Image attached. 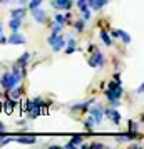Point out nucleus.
<instances>
[{
	"mask_svg": "<svg viewBox=\"0 0 144 149\" xmlns=\"http://www.w3.org/2000/svg\"><path fill=\"white\" fill-rule=\"evenodd\" d=\"M107 3H109V0H87V7H89L92 12H99V10H102Z\"/></svg>",
	"mask_w": 144,
	"mask_h": 149,
	"instance_id": "9d476101",
	"label": "nucleus"
},
{
	"mask_svg": "<svg viewBox=\"0 0 144 149\" xmlns=\"http://www.w3.org/2000/svg\"><path fill=\"white\" fill-rule=\"evenodd\" d=\"M82 141H84L82 136H72V139L65 144V148L67 149H74V148H77V146H81V142Z\"/></svg>",
	"mask_w": 144,
	"mask_h": 149,
	"instance_id": "f3484780",
	"label": "nucleus"
},
{
	"mask_svg": "<svg viewBox=\"0 0 144 149\" xmlns=\"http://www.w3.org/2000/svg\"><path fill=\"white\" fill-rule=\"evenodd\" d=\"M62 29H64V25L62 24H52V30H50V34H55V35H59L62 34Z\"/></svg>",
	"mask_w": 144,
	"mask_h": 149,
	"instance_id": "a878e982",
	"label": "nucleus"
},
{
	"mask_svg": "<svg viewBox=\"0 0 144 149\" xmlns=\"http://www.w3.org/2000/svg\"><path fill=\"white\" fill-rule=\"evenodd\" d=\"M89 146H90L92 149H94V148H104V144H102V142H90Z\"/></svg>",
	"mask_w": 144,
	"mask_h": 149,
	"instance_id": "7c9ffc66",
	"label": "nucleus"
},
{
	"mask_svg": "<svg viewBox=\"0 0 144 149\" xmlns=\"http://www.w3.org/2000/svg\"><path fill=\"white\" fill-rule=\"evenodd\" d=\"M17 2H19V5H27L29 0H17Z\"/></svg>",
	"mask_w": 144,
	"mask_h": 149,
	"instance_id": "c9c22d12",
	"label": "nucleus"
},
{
	"mask_svg": "<svg viewBox=\"0 0 144 149\" xmlns=\"http://www.w3.org/2000/svg\"><path fill=\"white\" fill-rule=\"evenodd\" d=\"M54 22L55 24H62V25H65V15L61 14V12L57 10V14L54 15Z\"/></svg>",
	"mask_w": 144,
	"mask_h": 149,
	"instance_id": "393cba45",
	"label": "nucleus"
},
{
	"mask_svg": "<svg viewBox=\"0 0 144 149\" xmlns=\"http://www.w3.org/2000/svg\"><path fill=\"white\" fill-rule=\"evenodd\" d=\"M92 104H96V97H90L89 101H84V102H79V104L70 106V112H74V114L76 112H86Z\"/></svg>",
	"mask_w": 144,
	"mask_h": 149,
	"instance_id": "423d86ee",
	"label": "nucleus"
},
{
	"mask_svg": "<svg viewBox=\"0 0 144 149\" xmlns=\"http://www.w3.org/2000/svg\"><path fill=\"white\" fill-rule=\"evenodd\" d=\"M81 14H82V19H84L86 22H87V20L90 19V17H92V10H90V8L87 7V8H84V10H81Z\"/></svg>",
	"mask_w": 144,
	"mask_h": 149,
	"instance_id": "bb28decb",
	"label": "nucleus"
},
{
	"mask_svg": "<svg viewBox=\"0 0 144 149\" xmlns=\"http://www.w3.org/2000/svg\"><path fill=\"white\" fill-rule=\"evenodd\" d=\"M14 141L22 142V144H35L37 139H35L34 136H27V137H17V139H14Z\"/></svg>",
	"mask_w": 144,
	"mask_h": 149,
	"instance_id": "412c9836",
	"label": "nucleus"
},
{
	"mask_svg": "<svg viewBox=\"0 0 144 149\" xmlns=\"http://www.w3.org/2000/svg\"><path fill=\"white\" fill-rule=\"evenodd\" d=\"M104 95H106V99H107L111 107H119L121 106V99H122V95H124L122 82L112 79L107 84V89L104 91Z\"/></svg>",
	"mask_w": 144,
	"mask_h": 149,
	"instance_id": "f257e3e1",
	"label": "nucleus"
},
{
	"mask_svg": "<svg viewBox=\"0 0 144 149\" xmlns=\"http://www.w3.org/2000/svg\"><path fill=\"white\" fill-rule=\"evenodd\" d=\"M42 2H44V0H29L27 8L29 10H34V8H37V7H42Z\"/></svg>",
	"mask_w": 144,
	"mask_h": 149,
	"instance_id": "b1692460",
	"label": "nucleus"
},
{
	"mask_svg": "<svg viewBox=\"0 0 144 149\" xmlns=\"http://www.w3.org/2000/svg\"><path fill=\"white\" fill-rule=\"evenodd\" d=\"M101 39H102V44L106 45V47H111V45L114 44V42H112V37L109 35V32H107L106 29H102V30H101Z\"/></svg>",
	"mask_w": 144,
	"mask_h": 149,
	"instance_id": "a211bd4d",
	"label": "nucleus"
},
{
	"mask_svg": "<svg viewBox=\"0 0 144 149\" xmlns=\"http://www.w3.org/2000/svg\"><path fill=\"white\" fill-rule=\"evenodd\" d=\"M127 129H129V132H137V131L141 129V122L129 121V122H127Z\"/></svg>",
	"mask_w": 144,
	"mask_h": 149,
	"instance_id": "5701e85b",
	"label": "nucleus"
},
{
	"mask_svg": "<svg viewBox=\"0 0 144 149\" xmlns=\"http://www.w3.org/2000/svg\"><path fill=\"white\" fill-rule=\"evenodd\" d=\"M30 14H32V19H34L37 24H45L47 22V12L44 10L42 7H37V8H34V10H30Z\"/></svg>",
	"mask_w": 144,
	"mask_h": 149,
	"instance_id": "6e6552de",
	"label": "nucleus"
},
{
	"mask_svg": "<svg viewBox=\"0 0 144 149\" xmlns=\"http://www.w3.org/2000/svg\"><path fill=\"white\" fill-rule=\"evenodd\" d=\"M104 62H106V59H104V54L99 50V49H94V50H92V54H90V57L87 59V64H89L90 67H94V69L102 67Z\"/></svg>",
	"mask_w": 144,
	"mask_h": 149,
	"instance_id": "7ed1b4c3",
	"label": "nucleus"
},
{
	"mask_svg": "<svg viewBox=\"0 0 144 149\" xmlns=\"http://www.w3.org/2000/svg\"><path fill=\"white\" fill-rule=\"evenodd\" d=\"M7 44H12V45H25L27 44V39L20 32H12V35L7 37Z\"/></svg>",
	"mask_w": 144,
	"mask_h": 149,
	"instance_id": "1a4fd4ad",
	"label": "nucleus"
},
{
	"mask_svg": "<svg viewBox=\"0 0 144 149\" xmlns=\"http://www.w3.org/2000/svg\"><path fill=\"white\" fill-rule=\"evenodd\" d=\"M55 40H57V35H55V34H50V35H49V39H47V44H49V45H52Z\"/></svg>",
	"mask_w": 144,
	"mask_h": 149,
	"instance_id": "c756f323",
	"label": "nucleus"
},
{
	"mask_svg": "<svg viewBox=\"0 0 144 149\" xmlns=\"http://www.w3.org/2000/svg\"><path fill=\"white\" fill-rule=\"evenodd\" d=\"M143 91H144V86L141 84V86H139V87L136 89V94H137V95H141V94H143Z\"/></svg>",
	"mask_w": 144,
	"mask_h": 149,
	"instance_id": "2f4dec72",
	"label": "nucleus"
},
{
	"mask_svg": "<svg viewBox=\"0 0 144 149\" xmlns=\"http://www.w3.org/2000/svg\"><path fill=\"white\" fill-rule=\"evenodd\" d=\"M30 57H32V54H30L29 50L27 52H24V54L15 61V65H19L20 69H27V64H29V61H30Z\"/></svg>",
	"mask_w": 144,
	"mask_h": 149,
	"instance_id": "f8f14e48",
	"label": "nucleus"
},
{
	"mask_svg": "<svg viewBox=\"0 0 144 149\" xmlns=\"http://www.w3.org/2000/svg\"><path fill=\"white\" fill-rule=\"evenodd\" d=\"M27 15V8L24 7V5H20V7L14 8L12 12H10V17H15V19H22L24 20V17Z\"/></svg>",
	"mask_w": 144,
	"mask_h": 149,
	"instance_id": "2eb2a0df",
	"label": "nucleus"
},
{
	"mask_svg": "<svg viewBox=\"0 0 144 149\" xmlns=\"http://www.w3.org/2000/svg\"><path fill=\"white\" fill-rule=\"evenodd\" d=\"M76 5L79 10H84V8H87V0H77Z\"/></svg>",
	"mask_w": 144,
	"mask_h": 149,
	"instance_id": "cd10ccee",
	"label": "nucleus"
},
{
	"mask_svg": "<svg viewBox=\"0 0 144 149\" xmlns=\"http://www.w3.org/2000/svg\"><path fill=\"white\" fill-rule=\"evenodd\" d=\"M50 47H52V50H54V52H61L62 49L65 47V37H64L62 34H59V35H57V40H55Z\"/></svg>",
	"mask_w": 144,
	"mask_h": 149,
	"instance_id": "ddd939ff",
	"label": "nucleus"
},
{
	"mask_svg": "<svg viewBox=\"0 0 144 149\" xmlns=\"http://www.w3.org/2000/svg\"><path fill=\"white\" fill-rule=\"evenodd\" d=\"M117 37L122 40L124 45H129L131 42H132V39H131V35L126 32V30H117Z\"/></svg>",
	"mask_w": 144,
	"mask_h": 149,
	"instance_id": "6ab92c4d",
	"label": "nucleus"
},
{
	"mask_svg": "<svg viewBox=\"0 0 144 149\" xmlns=\"http://www.w3.org/2000/svg\"><path fill=\"white\" fill-rule=\"evenodd\" d=\"M114 79H116V81H121V72H119V70H116V74H114Z\"/></svg>",
	"mask_w": 144,
	"mask_h": 149,
	"instance_id": "72a5a7b5",
	"label": "nucleus"
},
{
	"mask_svg": "<svg viewBox=\"0 0 144 149\" xmlns=\"http://www.w3.org/2000/svg\"><path fill=\"white\" fill-rule=\"evenodd\" d=\"M22 94H24V89H22L20 86H15V87L5 91V95L10 97V99H14V101H19V99L22 97Z\"/></svg>",
	"mask_w": 144,
	"mask_h": 149,
	"instance_id": "9b49d317",
	"label": "nucleus"
},
{
	"mask_svg": "<svg viewBox=\"0 0 144 149\" xmlns=\"http://www.w3.org/2000/svg\"><path fill=\"white\" fill-rule=\"evenodd\" d=\"M94 127H96V122H94V119L92 117H86V121H84V129L86 131H94Z\"/></svg>",
	"mask_w": 144,
	"mask_h": 149,
	"instance_id": "4be33fe9",
	"label": "nucleus"
},
{
	"mask_svg": "<svg viewBox=\"0 0 144 149\" xmlns=\"http://www.w3.org/2000/svg\"><path fill=\"white\" fill-rule=\"evenodd\" d=\"M7 44V37L3 35V29H2V24H0V45H5Z\"/></svg>",
	"mask_w": 144,
	"mask_h": 149,
	"instance_id": "c85d7f7f",
	"label": "nucleus"
},
{
	"mask_svg": "<svg viewBox=\"0 0 144 149\" xmlns=\"http://www.w3.org/2000/svg\"><path fill=\"white\" fill-rule=\"evenodd\" d=\"M74 5V0H52L50 7L54 10H70Z\"/></svg>",
	"mask_w": 144,
	"mask_h": 149,
	"instance_id": "0eeeda50",
	"label": "nucleus"
},
{
	"mask_svg": "<svg viewBox=\"0 0 144 149\" xmlns=\"http://www.w3.org/2000/svg\"><path fill=\"white\" fill-rule=\"evenodd\" d=\"M104 112V117H107L114 126H119L121 124V112L117 107H107V109H102Z\"/></svg>",
	"mask_w": 144,
	"mask_h": 149,
	"instance_id": "20e7f679",
	"label": "nucleus"
},
{
	"mask_svg": "<svg viewBox=\"0 0 144 149\" xmlns=\"http://www.w3.org/2000/svg\"><path fill=\"white\" fill-rule=\"evenodd\" d=\"M72 25H74V30H76L77 34H81V32H84V29H86V20L81 17V19H77Z\"/></svg>",
	"mask_w": 144,
	"mask_h": 149,
	"instance_id": "aec40b11",
	"label": "nucleus"
},
{
	"mask_svg": "<svg viewBox=\"0 0 144 149\" xmlns=\"http://www.w3.org/2000/svg\"><path fill=\"white\" fill-rule=\"evenodd\" d=\"M20 27H22V19H15V17H12L10 22H8V29H10L12 32H19Z\"/></svg>",
	"mask_w": 144,
	"mask_h": 149,
	"instance_id": "dca6fc26",
	"label": "nucleus"
},
{
	"mask_svg": "<svg viewBox=\"0 0 144 149\" xmlns=\"http://www.w3.org/2000/svg\"><path fill=\"white\" fill-rule=\"evenodd\" d=\"M20 81H22V77L12 74L10 70H7V72H3V74H2V77H0V86L5 89V91H8V89L19 86V84H20Z\"/></svg>",
	"mask_w": 144,
	"mask_h": 149,
	"instance_id": "f03ea898",
	"label": "nucleus"
},
{
	"mask_svg": "<svg viewBox=\"0 0 144 149\" xmlns=\"http://www.w3.org/2000/svg\"><path fill=\"white\" fill-rule=\"evenodd\" d=\"M15 106H17V101H14V99H10V97H7L5 101L2 102V107H3V111H5L7 114H12V112H14Z\"/></svg>",
	"mask_w": 144,
	"mask_h": 149,
	"instance_id": "4468645a",
	"label": "nucleus"
},
{
	"mask_svg": "<svg viewBox=\"0 0 144 149\" xmlns=\"http://www.w3.org/2000/svg\"><path fill=\"white\" fill-rule=\"evenodd\" d=\"M10 2H12V0H3V3H10Z\"/></svg>",
	"mask_w": 144,
	"mask_h": 149,
	"instance_id": "e433bc0d",
	"label": "nucleus"
},
{
	"mask_svg": "<svg viewBox=\"0 0 144 149\" xmlns=\"http://www.w3.org/2000/svg\"><path fill=\"white\" fill-rule=\"evenodd\" d=\"M102 106H90L87 111H89V116L94 119V122H96V126H99L101 122H102L104 119V112H102Z\"/></svg>",
	"mask_w": 144,
	"mask_h": 149,
	"instance_id": "39448f33",
	"label": "nucleus"
},
{
	"mask_svg": "<svg viewBox=\"0 0 144 149\" xmlns=\"http://www.w3.org/2000/svg\"><path fill=\"white\" fill-rule=\"evenodd\" d=\"M109 35L111 37H114V39H117V29H112V30L109 32Z\"/></svg>",
	"mask_w": 144,
	"mask_h": 149,
	"instance_id": "473e14b6",
	"label": "nucleus"
},
{
	"mask_svg": "<svg viewBox=\"0 0 144 149\" xmlns=\"http://www.w3.org/2000/svg\"><path fill=\"white\" fill-rule=\"evenodd\" d=\"M3 131H7V126L3 122H0V132H3Z\"/></svg>",
	"mask_w": 144,
	"mask_h": 149,
	"instance_id": "f704fd0d",
	"label": "nucleus"
}]
</instances>
